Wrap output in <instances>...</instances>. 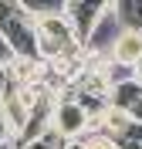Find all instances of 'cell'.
<instances>
[{
    "label": "cell",
    "instance_id": "1",
    "mask_svg": "<svg viewBox=\"0 0 142 149\" xmlns=\"http://www.w3.org/2000/svg\"><path fill=\"white\" fill-rule=\"evenodd\" d=\"M0 37L17 54L41 58L37 41H34V14H27L20 7V0H0Z\"/></svg>",
    "mask_w": 142,
    "mask_h": 149
},
{
    "label": "cell",
    "instance_id": "2",
    "mask_svg": "<svg viewBox=\"0 0 142 149\" xmlns=\"http://www.w3.org/2000/svg\"><path fill=\"white\" fill-rule=\"evenodd\" d=\"M51 129H54L64 142L81 139V136L88 132V112H85V105L75 98V92H64V95L54 102V112H51Z\"/></svg>",
    "mask_w": 142,
    "mask_h": 149
},
{
    "label": "cell",
    "instance_id": "3",
    "mask_svg": "<svg viewBox=\"0 0 142 149\" xmlns=\"http://www.w3.org/2000/svg\"><path fill=\"white\" fill-rule=\"evenodd\" d=\"M112 3L115 0H68L64 17H68V24H71V31H75V37L81 41V44L88 41L91 27L98 24V17H102Z\"/></svg>",
    "mask_w": 142,
    "mask_h": 149
},
{
    "label": "cell",
    "instance_id": "4",
    "mask_svg": "<svg viewBox=\"0 0 142 149\" xmlns=\"http://www.w3.org/2000/svg\"><path fill=\"white\" fill-rule=\"evenodd\" d=\"M118 34H122V24H118V17H115V10L108 7L102 17H98V24L91 27L85 47L91 51V54H105V58H108V47L115 44V37H118Z\"/></svg>",
    "mask_w": 142,
    "mask_h": 149
},
{
    "label": "cell",
    "instance_id": "5",
    "mask_svg": "<svg viewBox=\"0 0 142 149\" xmlns=\"http://www.w3.org/2000/svg\"><path fill=\"white\" fill-rule=\"evenodd\" d=\"M142 58V31H122L115 37V44L108 47V61L112 65L135 68V61Z\"/></svg>",
    "mask_w": 142,
    "mask_h": 149
},
{
    "label": "cell",
    "instance_id": "6",
    "mask_svg": "<svg viewBox=\"0 0 142 149\" xmlns=\"http://www.w3.org/2000/svg\"><path fill=\"white\" fill-rule=\"evenodd\" d=\"M112 10L122 31H142V0H115Z\"/></svg>",
    "mask_w": 142,
    "mask_h": 149
},
{
    "label": "cell",
    "instance_id": "7",
    "mask_svg": "<svg viewBox=\"0 0 142 149\" xmlns=\"http://www.w3.org/2000/svg\"><path fill=\"white\" fill-rule=\"evenodd\" d=\"M142 98V85L135 81H122V85H112V92H108V105H115V109H125L132 112V105Z\"/></svg>",
    "mask_w": 142,
    "mask_h": 149
},
{
    "label": "cell",
    "instance_id": "8",
    "mask_svg": "<svg viewBox=\"0 0 142 149\" xmlns=\"http://www.w3.org/2000/svg\"><path fill=\"white\" fill-rule=\"evenodd\" d=\"M102 119H105V132H108L115 142H118V136H122V132L132 129V115H129L125 109H115V105H105Z\"/></svg>",
    "mask_w": 142,
    "mask_h": 149
},
{
    "label": "cell",
    "instance_id": "9",
    "mask_svg": "<svg viewBox=\"0 0 142 149\" xmlns=\"http://www.w3.org/2000/svg\"><path fill=\"white\" fill-rule=\"evenodd\" d=\"M20 7L34 17H44V14H64L68 0H20Z\"/></svg>",
    "mask_w": 142,
    "mask_h": 149
},
{
    "label": "cell",
    "instance_id": "10",
    "mask_svg": "<svg viewBox=\"0 0 142 149\" xmlns=\"http://www.w3.org/2000/svg\"><path fill=\"white\" fill-rule=\"evenodd\" d=\"M81 142H85V149H118V142L108 132H88V136H81Z\"/></svg>",
    "mask_w": 142,
    "mask_h": 149
},
{
    "label": "cell",
    "instance_id": "11",
    "mask_svg": "<svg viewBox=\"0 0 142 149\" xmlns=\"http://www.w3.org/2000/svg\"><path fill=\"white\" fill-rule=\"evenodd\" d=\"M105 78H108V85H122V81H132L135 78V71L132 68H125V65H105Z\"/></svg>",
    "mask_w": 142,
    "mask_h": 149
},
{
    "label": "cell",
    "instance_id": "12",
    "mask_svg": "<svg viewBox=\"0 0 142 149\" xmlns=\"http://www.w3.org/2000/svg\"><path fill=\"white\" fill-rule=\"evenodd\" d=\"M118 149H142V122H132V129L118 136Z\"/></svg>",
    "mask_w": 142,
    "mask_h": 149
},
{
    "label": "cell",
    "instance_id": "13",
    "mask_svg": "<svg viewBox=\"0 0 142 149\" xmlns=\"http://www.w3.org/2000/svg\"><path fill=\"white\" fill-rule=\"evenodd\" d=\"M14 139H17V132H14V125L7 122V115L0 112V146H3V142H14Z\"/></svg>",
    "mask_w": 142,
    "mask_h": 149
},
{
    "label": "cell",
    "instance_id": "14",
    "mask_svg": "<svg viewBox=\"0 0 142 149\" xmlns=\"http://www.w3.org/2000/svg\"><path fill=\"white\" fill-rule=\"evenodd\" d=\"M14 58H17V51H14L3 37H0V68H10V61H14Z\"/></svg>",
    "mask_w": 142,
    "mask_h": 149
},
{
    "label": "cell",
    "instance_id": "15",
    "mask_svg": "<svg viewBox=\"0 0 142 149\" xmlns=\"http://www.w3.org/2000/svg\"><path fill=\"white\" fill-rule=\"evenodd\" d=\"M14 92V81H10V74H7V68H0V105H3V98Z\"/></svg>",
    "mask_w": 142,
    "mask_h": 149
},
{
    "label": "cell",
    "instance_id": "16",
    "mask_svg": "<svg viewBox=\"0 0 142 149\" xmlns=\"http://www.w3.org/2000/svg\"><path fill=\"white\" fill-rule=\"evenodd\" d=\"M129 115H132V122H142V98L132 105V112H129Z\"/></svg>",
    "mask_w": 142,
    "mask_h": 149
},
{
    "label": "cell",
    "instance_id": "17",
    "mask_svg": "<svg viewBox=\"0 0 142 149\" xmlns=\"http://www.w3.org/2000/svg\"><path fill=\"white\" fill-rule=\"evenodd\" d=\"M61 149H85V142H81V139H71V142H64Z\"/></svg>",
    "mask_w": 142,
    "mask_h": 149
},
{
    "label": "cell",
    "instance_id": "18",
    "mask_svg": "<svg viewBox=\"0 0 142 149\" xmlns=\"http://www.w3.org/2000/svg\"><path fill=\"white\" fill-rule=\"evenodd\" d=\"M132 71H135V81L142 85V58H139V61H135V68H132Z\"/></svg>",
    "mask_w": 142,
    "mask_h": 149
},
{
    "label": "cell",
    "instance_id": "19",
    "mask_svg": "<svg viewBox=\"0 0 142 149\" xmlns=\"http://www.w3.org/2000/svg\"><path fill=\"white\" fill-rule=\"evenodd\" d=\"M0 149H14V142H3V146H0Z\"/></svg>",
    "mask_w": 142,
    "mask_h": 149
}]
</instances>
